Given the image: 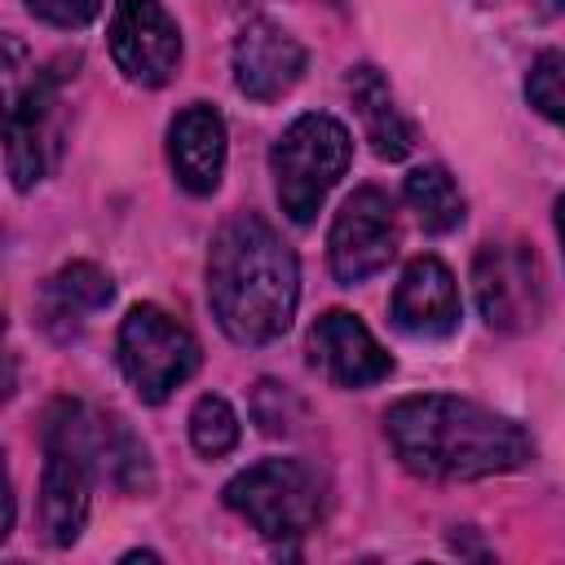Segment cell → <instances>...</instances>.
Masks as SVG:
<instances>
[{
	"label": "cell",
	"mask_w": 565,
	"mask_h": 565,
	"mask_svg": "<svg viewBox=\"0 0 565 565\" xmlns=\"http://www.w3.org/2000/svg\"><path fill=\"white\" fill-rule=\"evenodd\" d=\"M384 433L397 459L428 481H481L534 459V441L521 424L455 393H415L393 402Z\"/></svg>",
	"instance_id": "cell-1"
},
{
	"label": "cell",
	"mask_w": 565,
	"mask_h": 565,
	"mask_svg": "<svg viewBox=\"0 0 565 565\" xmlns=\"http://www.w3.org/2000/svg\"><path fill=\"white\" fill-rule=\"evenodd\" d=\"M300 300L291 247L252 212L225 221L207 252V305L234 344L278 340Z\"/></svg>",
	"instance_id": "cell-2"
},
{
	"label": "cell",
	"mask_w": 565,
	"mask_h": 565,
	"mask_svg": "<svg viewBox=\"0 0 565 565\" xmlns=\"http://www.w3.org/2000/svg\"><path fill=\"white\" fill-rule=\"evenodd\" d=\"M349 159H353V137L335 115L309 110L291 119L269 150V172H274L282 212L296 225H309L322 199L331 194V185L349 172Z\"/></svg>",
	"instance_id": "cell-3"
},
{
	"label": "cell",
	"mask_w": 565,
	"mask_h": 565,
	"mask_svg": "<svg viewBox=\"0 0 565 565\" xmlns=\"http://www.w3.org/2000/svg\"><path fill=\"white\" fill-rule=\"evenodd\" d=\"M44 446H57V450H71L75 459H84L93 468V477L110 481L115 490L124 494H146L154 486V472H150V455L146 446L132 437V428L119 419V415H102L84 402H53L44 411Z\"/></svg>",
	"instance_id": "cell-4"
},
{
	"label": "cell",
	"mask_w": 565,
	"mask_h": 565,
	"mask_svg": "<svg viewBox=\"0 0 565 565\" xmlns=\"http://www.w3.org/2000/svg\"><path fill=\"white\" fill-rule=\"evenodd\" d=\"M115 358H119L124 380L150 406L168 402L203 362L199 340L159 305H132L128 309V318L119 322Z\"/></svg>",
	"instance_id": "cell-5"
},
{
	"label": "cell",
	"mask_w": 565,
	"mask_h": 565,
	"mask_svg": "<svg viewBox=\"0 0 565 565\" xmlns=\"http://www.w3.org/2000/svg\"><path fill=\"white\" fill-rule=\"evenodd\" d=\"M225 508L265 539H300L322 516V486L300 459H260L225 486Z\"/></svg>",
	"instance_id": "cell-6"
},
{
	"label": "cell",
	"mask_w": 565,
	"mask_h": 565,
	"mask_svg": "<svg viewBox=\"0 0 565 565\" xmlns=\"http://www.w3.org/2000/svg\"><path fill=\"white\" fill-rule=\"evenodd\" d=\"M397 212H393V199L375 185H362L353 190L335 221H331V234H327V260H331V274L340 287H353V282H366L375 278L393 252H397Z\"/></svg>",
	"instance_id": "cell-7"
},
{
	"label": "cell",
	"mask_w": 565,
	"mask_h": 565,
	"mask_svg": "<svg viewBox=\"0 0 565 565\" xmlns=\"http://www.w3.org/2000/svg\"><path fill=\"white\" fill-rule=\"evenodd\" d=\"M472 296L494 331H530L543 318V274L521 243H486L472 260Z\"/></svg>",
	"instance_id": "cell-8"
},
{
	"label": "cell",
	"mask_w": 565,
	"mask_h": 565,
	"mask_svg": "<svg viewBox=\"0 0 565 565\" xmlns=\"http://www.w3.org/2000/svg\"><path fill=\"white\" fill-rule=\"evenodd\" d=\"M106 40H110L115 66L132 84L159 88L181 66V31L159 0H115Z\"/></svg>",
	"instance_id": "cell-9"
},
{
	"label": "cell",
	"mask_w": 565,
	"mask_h": 565,
	"mask_svg": "<svg viewBox=\"0 0 565 565\" xmlns=\"http://www.w3.org/2000/svg\"><path fill=\"white\" fill-rule=\"evenodd\" d=\"M57 146V84L53 75H31L22 93H9V115H4V159L9 177L18 190H31Z\"/></svg>",
	"instance_id": "cell-10"
},
{
	"label": "cell",
	"mask_w": 565,
	"mask_h": 565,
	"mask_svg": "<svg viewBox=\"0 0 565 565\" xmlns=\"http://www.w3.org/2000/svg\"><path fill=\"white\" fill-rule=\"evenodd\" d=\"M393 327L411 340H446L459 331L463 305H459V287L455 274L437 260V256H415L397 287H393Z\"/></svg>",
	"instance_id": "cell-11"
},
{
	"label": "cell",
	"mask_w": 565,
	"mask_h": 565,
	"mask_svg": "<svg viewBox=\"0 0 565 565\" xmlns=\"http://www.w3.org/2000/svg\"><path fill=\"white\" fill-rule=\"evenodd\" d=\"M309 362L340 388H366L393 375V358L349 309H327L309 331Z\"/></svg>",
	"instance_id": "cell-12"
},
{
	"label": "cell",
	"mask_w": 565,
	"mask_h": 565,
	"mask_svg": "<svg viewBox=\"0 0 565 565\" xmlns=\"http://www.w3.org/2000/svg\"><path fill=\"white\" fill-rule=\"evenodd\" d=\"M305 75V44L287 35L278 22H247L234 40V84L252 102H274L296 88Z\"/></svg>",
	"instance_id": "cell-13"
},
{
	"label": "cell",
	"mask_w": 565,
	"mask_h": 565,
	"mask_svg": "<svg viewBox=\"0 0 565 565\" xmlns=\"http://www.w3.org/2000/svg\"><path fill=\"white\" fill-rule=\"evenodd\" d=\"M225 150H230L225 119L212 106H203V102L185 106L172 119V128H168V159H172L177 181L190 194H212L221 185V177H225Z\"/></svg>",
	"instance_id": "cell-14"
},
{
	"label": "cell",
	"mask_w": 565,
	"mask_h": 565,
	"mask_svg": "<svg viewBox=\"0 0 565 565\" xmlns=\"http://www.w3.org/2000/svg\"><path fill=\"white\" fill-rule=\"evenodd\" d=\"M93 503V468L75 459L71 450L44 446V472H40V525L53 547H71L88 525Z\"/></svg>",
	"instance_id": "cell-15"
},
{
	"label": "cell",
	"mask_w": 565,
	"mask_h": 565,
	"mask_svg": "<svg viewBox=\"0 0 565 565\" xmlns=\"http://www.w3.org/2000/svg\"><path fill=\"white\" fill-rule=\"evenodd\" d=\"M349 97H353V110H358V119H362V132H366L371 150H375L380 159H388V163L406 159L411 146H415V128H411V119L402 115V106H397L388 79H384L375 66H353V71H349Z\"/></svg>",
	"instance_id": "cell-16"
},
{
	"label": "cell",
	"mask_w": 565,
	"mask_h": 565,
	"mask_svg": "<svg viewBox=\"0 0 565 565\" xmlns=\"http://www.w3.org/2000/svg\"><path fill=\"white\" fill-rule=\"evenodd\" d=\"M110 296H115V287H110L106 269H97L93 260H75V265H62V269L40 287L35 305H40L44 331H53L57 340H66V335L79 331L84 313L110 305Z\"/></svg>",
	"instance_id": "cell-17"
},
{
	"label": "cell",
	"mask_w": 565,
	"mask_h": 565,
	"mask_svg": "<svg viewBox=\"0 0 565 565\" xmlns=\"http://www.w3.org/2000/svg\"><path fill=\"white\" fill-rule=\"evenodd\" d=\"M406 203L428 234H450L463 225V194L441 163H424L406 177Z\"/></svg>",
	"instance_id": "cell-18"
},
{
	"label": "cell",
	"mask_w": 565,
	"mask_h": 565,
	"mask_svg": "<svg viewBox=\"0 0 565 565\" xmlns=\"http://www.w3.org/2000/svg\"><path fill=\"white\" fill-rule=\"evenodd\" d=\"M238 433H243L238 415H234V406L221 393H203L194 402V411H190V441H194L199 455H207V459L230 455L238 446Z\"/></svg>",
	"instance_id": "cell-19"
},
{
	"label": "cell",
	"mask_w": 565,
	"mask_h": 565,
	"mask_svg": "<svg viewBox=\"0 0 565 565\" xmlns=\"http://www.w3.org/2000/svg\"><path fill=\"white\" fill-rule=\"evenodd\" d=\"M525 97H530V106L543 119H552L556 128H565V49H543L530 62Z\"/></svg>",
	"instance_id": "cell-20"
},
{
	"label": "cell",
	"mask_w": 565,
	"mask_h": 565,
	"mask_svg": "<svg viewBox=\"0 0 565 565\" xmlns=\"http://www.w3.org/2000/svg\"><path fill=\"white\" fill-rule=\"evenodd\" d=\"M102 4H106V0H26V9H31L40 22L62 26V31L88 26V22L102 13Z\"/></svg>",
	"instance_id": "cell-21"
},
{
	"label": "cell",
	"mask_w": 565,
	"mask_h": 565,
	"mask_svg": "<svg viewBox=\"0 0 565 565\" xmlns=\"http://www.w3.org/2000/svg\"><path fill=\"white\" fill-rule=\"evenodd\" d=\"M556 234H561V247H565V199L556 203Z\"/></svg>",
	"instance_id": "cell-22"
},
{
	"label": "cell",
	"mask_w": 565,
	"mask_h": 565,
	"mask_svg": "<svg viewBox=\"0 0 565 565\" xmlns=\"http://www.w3.org/2000/svg\"><path fill=\"white\" fill-rule=\"evenodd\" d=\"M124 561H159L154 552H124Z\"/></svg>",
	"instance_id": "cell-23"
},
{
	"label": "cell",
	"mask_w": 565,
	"mask_h": 565,
	"mask_svg": "<svg viewBox=\"0 0 565 565\" xmlns=\"http://www.w3.org/2000/svg\"><path fill=\"white\" fill-rule=\"evenodd\" d=\"M556 4H565V0H556Z\"/></svg>",
	"instance_id": "cell-24"
}]
</instances>
